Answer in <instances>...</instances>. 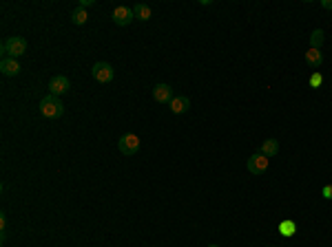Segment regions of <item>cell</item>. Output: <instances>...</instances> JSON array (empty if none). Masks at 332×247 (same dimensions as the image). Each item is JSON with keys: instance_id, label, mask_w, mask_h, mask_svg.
Here are the masks:
<instances>
[{"instance_id": "cell-1", "label": "cell", "mask_w": 332, "mask_h": 247, "mask_svg": "<svg viewBox=\"0 0 332 247\" xmlns=\"http://www.w3.org/2000/svg\"><path fill=\"white\" fill-rule=\"evenodd\" d=\"M40 113L42 117H47V119H58V117L64 115V104L60 97H55V95H47V97L40 99Z\"/></svg>"}, {"instance_id": "cell-2", "label": "cell", "mask_w": 332, "mask_h": 247, "mask_svg": "<svg viewBox=\"0 0 332 247\" xmlns=\"http://www.w3.org/2000/svg\"><path fill=\"white\" fill-rule=\"evenodd\" d=\"M3 53L5 58H16L18 60L20 55L27 53V40L20 36H11V38H5L3 40Z\"/></svg>"}, {"instance_id": "cell-3", "label": "cell", "mask_w": 332, "mask_h": 247, "mask_svg": "<svg viewBox=\"0 0 332 247\" xmlns=\"http://www.w3.org/2000/svg\"><path fill=\"white\" fill-rule=\"evenodd\" d=\"M91 75H93V80L100 82V84H109L115 77V71L109 62H96L91 69Z\"/></svg>"}, {"instance_id": "cell-4", "label": "cell", "mask_w": 332, "mask_h": 247, "mask_svg": "<svg viewBox=\"0 0 332 247\" xmlns=\"http://www.w3.org/2000/svg\"><path fill=\"white\" fill-rule=\"evenodd\" d=\"M118 148H120L122 155L133 157V155L137 153V150H140V137H137V135H133V133L122 135L120 142H118Z\"/></svg>"}, {"instance_id": "cell-5", "label": "cell", "mask_w": 332, "mask_h": 247, "mask_svg": "<svg viewBox=\"0 0 332 247\" xmlns=\"http://www.w3.org/2000/svg\"><path fill=\"white\" fill-rule=\"evenodd\" d=\"M268 164H270L268 157H264L262 153H255V155L248 157L246 168H248V172H251V175H264V172L268 170Z\"/></svg>"}, {"instance_id": "cell-6", "label": "cell", "mask_w": 332, "mask_h": 247, "mask_svg": "<svg viewBox=\"0 0 332 247\" xmlns=\"http://www.w3.org/2000/svg\"><path fill=\"white\" fill-rule=\"evenodd\" d=\"M71 88V82L66 75H53L51 82H49V95H55V97H60V95H66Z\"/></svg>"}, {"instance_id": "cell-7", "label": "cell", "mask_w": 332, "mask_h": 247, "mask_svg": "<svg viewBox=\"0 0 332 247\" xmlns=\"http://www.w3.org/2000/svg\"><path fill=\"white\" fill-rule=\"evenodd\" d=\"M135 20V11H133V7H115L113 9V22L118 27H129L131 22Z\"/></svg>"}, {"instance_id": "cell-8", "label": "cell", "mask_w": 332, "mask_h": 247, "mask_svg": "<svg viewBox=\"0 0 332 247\" xmlns=\"http://www.w3.org/2000/svg\"><path fill=\"white\" fill-rule=\"evenodd\" d=\"M173 88L169 86V84H155L153 88V99L159 104H171V99H173Z\"/></svg>"}, {"instance_id": "cell-9", "label": "cell", "mask_w": 332, "mask_h": 247, "mask_svg": "<svg viewBox=\"0 0 332 247\" xmlns=\"http://www.w3.org/2000/svg\"><path fill=\"white\" fill-rule=\"evenodd\" d=\"M169 108H171V113H173V115H184L186 110L191 108V99H188L186 95H177V97L171 99Z\"/></svg>"}, {"instance_id": "cell-10", "label": "cell", "mask_w": 332, "mask_h": 247, "mask_svg": "<svg viewBox=\"0 0 332 247\" xmlns=\"http://www.w3.org/2000/svg\"><path fill=\"white\" fill-rule=\"evenodd\" d=\"M0 71H3V75H7V77H16L22 69H20V62L16 58H3V62H0Z\"/></svg>"}, {"instance_id": "cell-11", "label": "cell", "mask_w": 332, "mask_h": 247, "mask_svg": "<svg viewBox=\"0 0 332 247\" xmlns=\"http://www.w3.org/2000/svg\"><path fill=\"white\" fill-rule=\"evenodd\" d=\"M259 153H262L264 157H277L279 155V142H277V139H266V142H262V150H259Z\"/></svg>"}, {"instance_id": "cell-12", "label": "cell", "mask_w": 332, "mask_h": 247, "mask_svg": "<svg viewBox=\"0 0 332 247\" xmlns=\"http://www.w3.org/2000/svg\"><path fill=\"white\" fill-rule=\"evenodd\" d=\"M306 62H308V66H312V69H319V66L323 64V53H321L319 49H308Z\"/></svg>"}, {"instance_id": "cell-13", "label": "cell", "mask_w": 332, "mask_h": 247, "mask_svg": "<svg viewBox=\"0 0 332 247\" xmlns=\"http://www.w3.org/2000/svg\"><path fill=\"white\" fill-rule=\"evenodd\" d=\"M133 11H135V18H137V20H142V22H146V20H151V18H153V9L148 7V5H144V3L135 5V7H133Z\"/></svg>"}, {"instance_id": "cell-14", "label": "cell", "mask_w": 332, "mask_h": 247, "mask_svg": "<svg viewBox=\"0 0 332 247\" xmlns=\"http://www.w3.org/2000/svg\"><path fill=\"white\" fill-rule=\"evenodd\" d=\"M279 232H281V236H286V238L295 236V232H297V223H295V221H290V218H286V221H281V223H279Z\"/></svg>"}, {"instance_id": "cell-15", "label": "cell", "mask_w": 332, "mask_h": 247, "mask_svg": "<svg viewBox=\"0 0 332 247\" xmlns=\"http://www.w3.org/2000/svg\"><path fill=\"white\" fill-rule=\"evenodd\" d=\"M87 20H89V16H87V11L85 9H80V7H75L73 11H71V22L73 25H87Z\"/></svg>"}, {"instance_id": "cell-16", "label": "cell", "mask_w": 332, "mask_h": 247, "mask_svg": "<svg viewBox=\"0 0 332 247\" xmlns=\"http://www.w3.org/2000/svg\"><path fill=\"white\" fill-rule=\"evenodd\" d=\"M323 40H325L323 29H314L312 33H310V49H319L321 44H323Z\"/></svg>"}, {"instance_id": "cell-17", "label": "cell", "mask_w": 332, "mask_h": 247, "mask_svg": "<svg viewBox=\"0 0 332 247\" xmlns=\"http://www.w3.org/2000/svg\"><path fill=\"white\" fill-rule=\"evenodd\" d=\"M308 84L312 88H319L321 84H323V77H321V73H312V75H310V80H308Z\"/></svg>"}, {"instance_id": "cell-18", "label": "cell", "mask_w": 332, "mask_h": 247, "mask_svg": "<svg viewBox=\"0 0 332 247\" xmlns=\"http://www.w3.org/2000/svg\"><path fill=\"white\" fill-rule=\"evenodd\" d=\"M5 234H7V218H5V214H0V236L5 238Z\"/></svg>"}, {"instance_id": "cell-19", "label": "cell", "mask_w": 332, "mask_h": 247, "mask_svg": "<svg viewBox=\"0 0 332 247\" xmlns=\"http://www.w3.org/2000/svg\"><path fill=\"white\" fill-rule=\"evenodd\" d=\"M321 196H323V199H332V185H323V190H321Z\"/></svg>"}, {"instance_id": "cell-20", "label": "cell", "mask_w": 332, "mask_h": 247, "mask_svg": "<svg viewBox=\"0 0 332 247\" xmlns=\"http://www.w3.org/2000/svg\"><path fill=\"white\" fill-rule=\"evenodd\" d=\"M91 5H96V3H93V0H80V5H77V7L87 9V7H91Z\"/></svg>"}, {"instance_id": "cell-21", "label": "cell", "mask_w": 332, "mask_h": 247, "mask_svg": "<svg viewBox=\"0 0 332 247\" xmlns=\"http://www.w3.org/2000/svg\"><path fill=\"white\" fill-rule=\"evenodd\" d=\"M321 7H323V9H332V0H323V3H321Z\"/></svg>"}, {"instance_id": "cell-22", "label": "cell", "mask_w": 332, "mask_h": 247, "mask_svg": "<svg viewBox=\"0 0 332 247\" xmlns=\"http://www.w3.org/2000/svg\"><path fill=\"white\" fill-rule=\"evenodd\" d=\"M208 247H219V245H208Z\"/></svg>"}]
</instances>
